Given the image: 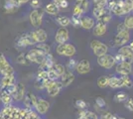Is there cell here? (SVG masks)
<instances>
[{"instance_id":"34","label":"cell","mask_w":133,"mask_h":119,"mask_svg":"<svg viewBox=\"0 0 133 119\" xmlns=\"http://www.w3.org/2000/svg\"><path fill=\"white\" fill-rule=\"evenodd\" d=\"M108 79H109V76H105V75H103V76H99L98 79H97V81H96V83H97V86L99 87V88H105L108 86Z\"/></svg>"},{"instance_id":"48","label":"cell","mask_w":133,"mask_h":119,"mask_svg":"<svg viewBox=\"0 0 133 119\" xmlns=\"http://www.w3.org/2000/svg\"><path fill=\"white\" fill-rule=\"evenodd\" d=\"M30 6L33 9H40L41 6H42V2H41V0H31L30 1Z\"/></svg>"},{"instance_id":"24","label":"cell","mask_w":133,"mask_h":119,"mask_svg":"<svg viewBox=\"0 0 133 119\" xmlns=\"http://www.w3.org/2000/svg\"><path fill=\"white\" fill-rule=\"evenodd\" d=\"M16 83V78L15 75H8V76H2L0 79V88H6L9 85Z\"/></svg>"},{"instance_id":"31","label":"cell","mask_w":133,"mask_h":119,"mask_svg":"<svg viewBox=\"0 0 133 119\" xmlns=\"http://www.w3.org/2000/svg\"><path fill=\"white\" fill-rule=\"evenodd\" d=\"M75 5H77L78 7H79L83 12H84V14L87 13V12L89 11V0H76V4Z\"/></svg>"},{"instance_id":"45","label":"cell","mask_w":133,"mask_h":119,"mask_svg":"<svg viewBox=\"0 0 133 119\" xmlns=\"http://www.w3.org/2000/svg\"><path fill=\"white\" fill-rule=\"evenodd\" d=\"M53 2L57 4V5L59 6V8L60 9H66V7L69 6V2H68V0H53Z\"/></svg>"},{"instance_id":"14","label":"cell","mask_w":133,"mask_h":119,"mask_svg":"<svg viewBox=\"0 0 133 119\" xmlns=\"http://www.w3.org/2000/svg\"><path fill=\"white\" fill-rule=\"evenodd\" d=\"M70 40V32L66 27H61L57 30L55 35V41L58 44H65Z\"/></svg>"},{"instance_id":"36","label":"cell","mask_w":133,"mask_h":119,"mask_svg":"<svg viewBox=\"0 0 133 119\" xmlns=\"http://www.w3.org/2000/svg\"><path fill=\"white\" fill-rule=\"evenodd\" d=\"M123 25L127 30H132L133 29V15H126V17L123 20Z\"/></svg>"},{"instance_id":"53","label":"cell","mask_w":133,"mask_h":119,"mask_svg":"<svg viewBox=\"0 0 133 119\" xmlns=\"http://www.w3.org/2000/svg\"><path fill=\"white\" fill-rule=\"evenodd\" d=\"M114 119H126V118L121 117V116H116V115H114Z\"/></svg>"},{"instance_id":"3","label":"cell","mask_w":133,"mask_h":119,"mask_svg":"<svg viewBox=\"0 0 133 119\" xmlns=\"http://www.w3.org/2000/svg\"><path fill=\"white\" fill-rule=\"evenodd\" d=\"M43 85H44V88L46 92H47V94L51 97H56L57 95H59L62 88L64 87L60 80L47 79V80L43 81Z\"/></svg>"},{"instance_id":"27","label":"cell","mask_w":133,"mask_h":119,"mask_svg":"<svg viewBox=\"0 0 133 119\" xmlns=\"http://www.w3.org/2000/svg\"><path fill=\"white\" fill-rule=\"evenodd\" d=\"M119 79H120V87H126V88L133 87V81L129 75H120Z\"/></svg>"},{"instance_id":"8","label":"cell","mask_w":133,"mask_h":119,"mask_svg":"<svg viewBox=\"0 0 133 119\" xmlns=\"http://www.w3.org/2000/svg\"><path fill=\"white\" fill-rule=\"evenodd\" d=\"M44 12L40 9H33L29 14V21L30 24L34 28H40L43 24V19H44Z\"/></svg>"},{"instance_id":"42","label":"cell","mask_w":133,"mask_h":119,"mask_svg":"<svg viewBox=\"0 0 133 119\" xmlns=\"http://www.w3.org/2000/svg\"><path fill=\"white\" fill-rule=\"evenodd\" d=\"M83 17V16H82ZM79 16H76V15H72V18H71V24L75 28H78V27H81V18Z\"/></svg>"},{"instance_id":"46","label":"cell","mask_w":133,"mask_h":119,"mask_svg":"<svg viewBox=\"0 0 133 119\" xmlns=\"http://www.w3.org/2000/svg\"><path fill=\"white\" fill-rule=\"evenodd\" d=\"M108 0H92L94 7H106Z\"/></svg>"},{"instance_id":"59","label":"cell","mask_w":133,"mask_h":119,"mask_svg":"<svg viewBox=\"0 0 133 119\" xmlns=\"http://www.w3.org/2000/svg\"></svg>"},{"instance_id":"51","label":"cell","mask_w":133,"mask_h":119,"mask_svg":"<svg viewBox=\"0 0 133 119\" xmlns=\"http://www.w3.org/2000/svg\"><path fill=\"white\" fill-rule=\"evenodd\" d=\"M99 119H114V115L111 114L110 112H105L100 116Z\"/></svg>"},{"instance_id":"57","label":"cell","mask_w":133,"mask_h":119,"mask_svg":"<svg viewBox=\"0 0 133 119\" xmlns=\"http://www.w3.org/2000/svg\"><path fill=\"white\" fill-rule=\"evenodd\" d=\"M0 103H1V101H0Z\"/></svg>"},{"instance_id":"39","label":"cell","mask_w":133,"mask_h":119,"mask_svg":"<svg viewBox=\"0 0 133 119\" xmlns=\"http://www.w3.org/2000/svg\"><path fill=\"white\" fill-rule=\"evenodd\" d=\"M16 62L19 64V65H24V66H27L30 64L29 60L26 57V54H20L16 59Z\"/></svg>"},{"instance_id":"13","label":"cell","mask_w":133,"mask_h":119,"mask_svg":"<svg viewBox=\"0 0 133 119\" xmlns=\"http://www.w3.org/2000/svg\"><path fill=\"white\" fill-rule=\"evenodd\" d=\"M30 33H31V35H32L33 39L35 40L36 44L46 43V42H47V40H48V38H49L48 33L45 31L44 29H42V28L35 29V30H33V31H31Z\"/></svg>"},{"instance_id":"17","label":"cell","mask_w":133,"mask_h":119,"mask_svg":"<svg viewBox=\"0 0 133 119\" xmlns=\"http://www.w3.org/2000/svg\"><path fill=\"white\" fill-rule=\"evenodd\" d=\"M26 95V88H25V85L21 83V82H18L16 86V90L14 92V94L12 95L13 97V100H15L17 102H21L23 101L24 97Z\"/></svg>"},{"instance_id":"52","label":"cell","mask_w":133,"mask_h":119,"mask_svg":"<svg viewBox=\"0 0 133 119\" xmlns=\"http://www.w3.org/2000/svg\"><path fill=\"white\" fill-rule=\"evenodd\" d=\"M128 47H129V48H130V49H131V50L133 51V40L129 42V45H128Z\"/></svg>"},{"instance_id":"30","label":"cell","mask_w":133,"mask_h":119,"mask_svg":"<svg viewBox=\"0 0 133 119\" xmlns=\"http://www.w3.org/2000/svg\"><path fill=\"white\" fill-rule=\"evenodd\" d=\"M78 116H83V117L87 119H99L98 116H97V114L95 113V112L90 111V110H87V109L81 110L79 113H78Z\"/></svg>"},{"instance_id":"25","label":"cell","mask_w":133,"mask_h":119,"mask_svg":"<svg viewBox=\"0 0 133 119\" xmlns=\"http://www.w3.org/2000/svg\"><path fill=\"white\" fill-rule=\"evenodd\" d=\"M44 11L47 14L51 15V16H57L59 14V12H60V8L54 2H51V3H48L47 5L45 6Z\"/></svg>"},{"instance_id":"9","label":"cell","mask_w":133,"mask_h":119,"mask_svg":"<svg viewBox=\"0 0 133 119\" xmlns=\"http://www.w3.org/2000/svg\"><path fill=\"white\" fill-rule=\"evenodd\" d=\"M89 47H90V50L92 51V53H94L96 57H100V56L105 55V54H107L108 50H109L108 46L106 45V44H104L103 42L98 41V40L91 41Z\"/></svg>"},{"instance_id":"33","label":"cell","mask_w":133,"mask_h":119,"mask_svg":"<svg viewBox=\"0 0 133 119\" xmlns=\"http://www.w3.org/2000/svg\"><path fill=\"white\" fill-rule=\"evenodd\" d=\"M48 79V72L46 69H43V68H39L38 73L36 74V80L38 81H45Z\"/></svg>"},{"instance_id":"1","label":"cell","mask_w":133,"mask_h":119,"mask_svg":"<svg viewBox=\"0 0 133 119\" xmlns=\"http://www.w3.org/2000/svg\"><path fill=\"white\" fill-rule=\"evenodd\" d=\"M91 14L96 22L108 24L112 20V14L106 7H94V9L91 10Z\"/></svg>"},{"instance_id":"54","label":"cell","mask_w":133,"mask_h":119,"mask_svg":"<svg viewBox=\"0 0 133 119\" xmlns=\"http://www.w3.org/2000/svg\"><path fill=\"white\" fill-rule=\"evenodd\" d=\"M77 119H87V118H84V117H83V116H78Z\"/></svg>"},{"instance_id":"43","label":"cell","mask_w":133,"mask_h":119,"mask_svg":"<svg viewBox=\"0 0 133 119\" xmlns=\"http://www.w3.org/2000/svg\"><path fill=\"white\" fill-rule=\"evenodd\" d=\"M36 47L40 49L41 51H43L46 54V55H48V54H50L51 52V49H50V46L48 45V44H45V43H42V44H37Z\"/></svg>"},{"instance_id":"29","label":"cell","mask_w":133,"mask_h":119,"mask_svg":"<svg viewBox=\"0 0 133 119\" xmlns=\"http://www.w3.org/2000/svg\"><path fill=\"white\" fill-rule=\"evenodd\" d=\"M108 86L111 87V88H113V89L121 88L120 87V79H119V76H117V75H111V76H109Z\"/></svg>"},{"instance_id":"41","label":"cell","mask_w":133,"mask_h":119,"mask_svg":"<svg viewBox=\"0 0 133 119\" xmlns=\"http://www.w3.org/2000/svg\"><path fill=\"white\" fill-rule=\"evenodd\" d=\"M75 106L78 109H79V110H84L88 107V103H87V101H84L83 99H78L75 102Z\"/></svg>"},{"instance_id":"38","label":"cell","mask_w":133,"mask_h":119,"mask_svg":"<svg viewBox=\"0 0 133 119\" xmlns=\"http://www.w3.org/2000/svg\"><path fill=\"white\" fill-rule=\"evenodd\" d=\"M47 72H48V79H50V80H59V79H61V76L57 74V72L54 68H50Z\"/></svg>"},{"instance_id":"10","label":"cell","mask_w":133,"mask_h":119,"mask_svg":"<svg viewBox=\"0 0 133 119\" xmlns=\"http://www.w3.org/2000/svg\"><path fill=\"white\" fill-rule=\"evenodd\" d=\"M97 64L100 68H104V69H111L116 66V61L113 55L105 54L103 56L97 57Z\"/></svg>"},{"instance_id":"47","label":"cell","mask_w":133,"mask_h":119,"mask_svg":"<svg viewBox=\"0 0 133 119\" xmlns=\"http://www.w3.org/2000/svg\"><path fill=\"white\" fill-rule=\"evenodd\" d=\"M72 15H76V16H79V17H82L84 15V12L79 8L78 7L77 5L74 6V9H72Z\"/></svg>"},{"instance_id":"40","label":"cell","mask_w":133,"mask_h":119,"mask_svg":"<svg viewBox=\"0 0 133 119\" xmlns=\"http://www.w3.org/2000/svg\"><path fill=\"white\" fill-rule=\"evenodd\" d=\"M53 68L57 72V74H59L60 76H62L63 74H65V72L66 71V67H65L64 65H62V64H56L55 66L53 67Z\"/></svg>"},{"instance_id":"26","label":"cell","mask_w":133,"mask_h":119,"mask_svg":"<svg viewBox=\"0 0 133 119\" xmlns=\"http://www.w3.org/2000/svg\"><path fill=\"white\" fill-rule=\"evenodd\" d=\"M55 21L57 24L60 25V27H68L71 25V18L68 16H64V15H60L55 18Z\"/></svg>"},{"instance_id":"12","label":"cell","mask_w":133,"mask_h":119,"mask_svg":"<svg viewBox=\"0 0 133 119\" xmlns=\"http://www.w3.org/2000/svg\"><path fill=\"white\" fill-rule=\"evenodd\" d=\"M50 109V102L42 97H38L36 104L34 106V110L39 115H45Z\"/></svg>"},{"instance_id":"50","label":"cell","mask_w":133,"mask_h":119,"mask_svg":"<svg viewBox=\"0 0 133 119\" xmlns=\"http://www.w3.org/2000/svg\"><path fill=\"white\" fill-rule=\"evenodd\" d=\"M124 106L129 111H133V98H128L126 101H124Z\"/></svg>"},{"instance_id":"28","label":"cell","mask_w":133,"mask_h":119,"mask_svg":"<svg viewBox=\"0 0 133 119\" xmlns=\"http://www.w3.org/2000/svg\"><path fill=\"white\" fill-rule=\"evenodd\" d=\"M122 9L124 15H129L133 11V0H123Z\"/></svg>"},{"instance_id":"37","label":"cell","mask_w":133,"mask_h":119,"mask_svg":"<svg viewBox=\"0 0 133 119\" xmlns=\"http://www.w3.org/2000/svg\"><path fill=\"white\" fill-rule=\"evenodd\" d=\"M4 9H5V11L7 12V13H14L18 8H17L16 6L14 5L13 3H12L11 1H9V0H5V3H4Z\"/></svg>"},{"instance_id":"55","label":"cell","mask_w":133,"mask_h":119,"mask_svg":"<svg viewBox=\"0 0 133 119\" xmlns=\"http://www.w3.org/2000/svg\"><path fill=\"white\" fill-rule=\"evenodd\" d=\"M132 74H133V71H132Z\"/></svg>"},{"instance_id":"58","label":"cell","mask_w":133,"mask_h":119,"mask_svg":"<svg viewBox=\"0 0 133 119\" xmlns=\"http://www.w3.org/2000/svg\"><path fill=\"white\" fill-rule=\"evenodd\" d=\"M132 13H133V11H132Z\"/></svg>"},{"instance_id":"20","label":"cell","mask_w":133,"mask_h":119,"mask_svg":"<svg viewBox=\"0 0 133 119\" xmlns=\"http://www.w3.org/2000/svg\"><path fill=\"white\" fill-rule=\"evenodd\" d=\"M56 64V60L55 58L53 57V55L52 54H48V55H46V57L45 59L43 60V62L40 64V68H43V69H46V71H48V69H50V68H53V67L55 66Z\"/></svg>"},{"instance_id":"56","label":"cell","mask_w":133,"mask_h":119,"mask_svg":"<svg viewBox=\"0 0 133 119\" xmlns=\"http://www.w3.org/2000/svg\"><path fill=\"white\" fill-rule=\"evenodd\" d=\"M132 114H133V111H132Z\"/></svg>"},{"instance_id":"5","label":"cell","mask_w":133,"mask_h":119,"mask_svg":"<svg viewBox=\"0 0 133 119\" xmlns=\"http://www.w3.org/2000/svg\"><path fill=\"white\" fill-rule=\"evenodd\" d=\"M129 41H130V32L127 29H124L122 31L116 32V35L113 38V45L114 47L120 48L128 44Z\"/></svg>"},{"instance_id":"19","label":"cell","mask_w":133,"mask_h":119,"mask_svg":"<svg viewBox=\"0 0 133 119\" xmlns=\"http://www.w3.org/2000/svg\"><path fill=\"white\" fill-rule=\"evenodd\" d=\"M91 69V66L90 62L88 60H82L78 62V66L76 68V72L78 74H89Z\"/></svg>"},{"instance_id":"23","label":"cell","mask_w":133,"mask_h":119,"mask_svg":"<svg viewBox=\"0 0 133 119\" xmlns=\"http://www.w3.org/2000/svg\"><path fill=\"white\" fill-rule=\"evenodd\" d=\"M0 101L2 102V104L4 106L11 105L12 101H13L12 95L6 90L5 88H0Z\"/></svg>"},{"instance_id":"11","label":"cell","mask_w":133,"mask_h":119,"mask_svg":"<svg viewBox=\"0 0 133 119\" xmlns=\"http://www.w3.org/2000/svg\"><path fill=\"white\" fill-rule=\"evenodd\" d=\"M35 45H37V44H36V42L33 39L30 32L20 35L15 42V46L17 48H27V47H31V46Z\"/></svg>"},{"instance_id":"22","label":"cell","mask_w":133,"mask_h":119,"mask_svg":"<svg viewBox=\"0 0 133 119\" xmlns=\"http://www.w3.org/2000/svg\"><path fill=\"white\" fill-rule=\"evenodd\" d=\"M107 32V24L102 22H96L92 29V33L95 37H103Z\"/></svg>"},{"instance_id":"15","label":"cell","mask_w":133,"mask_h":119,"mask_svg":"<svg viewBox=\"0 0 133 119\" xmlns=\"http://www.w3.org/2000/svg\"><path fill=\"white\" fill-rule=\"evenodd\" d=\"M132 64H129V62H122L116 64V66H115V72L119 75H129L132 74Z\"/></svg>"},{"instance_id":"16","label":"cell","mask_w":133,"mask_h":119,"mask_svg":"<svg viewBox=\"0 0 133 119\" xmlns=\"http://www.w3.org/2000/svg\"><path fill=\"white\" fill-rule=\"evenodd\" d=\"M96 24V21L94 17H90L88 15H83V17L81 18V28H83V30H91L94 29V27Z\"/></svg>"},{"instance_id":"2","label":"cell","mask_w":133,"mask_h":119,"mask_svg":"<svg viewBox=\"0 0 133 119\" xmlns=\"http://www.w3.org/2000/svg\"><path fill=\"white\" fill-rule=\"evenodd\" d=\"M114 58H115L116 64L122 62L133 64V51L127 45H125L118 49L117 53L114 55Z\"/></svg>"},{"instance_id":"49","label":"cell","mask_w":133,"mask_h":119,"mask_svg":"<svg viewBox=\"0 0 133 119\" xmlns=\"http://www.w3.org/2000/svg\"><path fill=\"white\" fill-rule=\"evenodd\" d=\"M9 1H11L17 8H19L20 6H22V5H24V4L28 3V2H30L31 0H9Z\"/></svg>"},{"instance_id":"35","label":"cell","mask_w":133,"mask_h":119,"mask_svg":"<svg viewBox=\"0 0 133 119\" xmlns=\"http://www.w3.org/2000/svg\"><path fill=\"white\" fill-rule=\"evenodd\" d=\"M78 61L76 60V59H72L71 58L70 60H68V62L66 64V68L68 71H71V72H74V71H76V68H77V66H78Z\"/></svg>"},{"instance_id":"4","label":"cell","mask_w":133,"mask_h":119,"mask_svg":"<svg viewBox=\"0 0 133 119\" xmlns=\"http://www.w3.org/2000/svg\"><path fill=\"white\" fill-rule=\"evenodd\" d=\"M56 52L60 56L72 58L76 55L77 49L71 43H65V44H58L57 48H56Z\"/></svg>"},{"instance_id":"7","label":"cell","mask_w":133,"mask_h":119,"mask_svg":"<svg viewBox=\"0 0 133 119\" xmlns=\"http://www.w3.org/2000/svg\"><path fill=\"white\" fill-rule=\"evenodd\" d=\"M0 74L2 76L15 75V71L3 53H0Z\"/></svg>"},{"instance_id":"18","label":"cell","mask_w":133,"mask_h":119,"mask_svg":"<svg viewBox=\"0 0 133 119\" xmlns=\"http://www.w3.org/2000/svg\"><path fill=\"white\" fill-rule=\"evenodd\" d=\"M37 98L38 96H36L34 93L32 92H26V95L23 99V104L25 108H28V109H34V106L36 104V101H37Z\"/></svg>"},{"instance_id":"21","label":"cell","mask_w":133,"mask_h":119,"mask_svg":"<svg viewBox=\"0 0 133 119\" xmlns=\"http://www.w3.org/2000/svg\"><path fill=\"white\" fill-rule=\"evenodd\" d=\"M75 79H76V76H75L74 73L66 69V72H65V74L61 76L60 81H61V83L63 85L64 87H66V86L72 85V82H74V80H75Z\"/></svg>"},{"instance_id":"6","label":"cell","mask_w":133,"mask_h":119,"mask_svg":"<svg viewBox=\"0 0 133 119\" xmlns=\"http://www.w3.org/2000/svg\"><path fill=\"white\" fill-rule=\"evenodd\" d=\"M26 57L29 60L30 62H34V64H37L40 65L41 62H43V60L46 57V54L43 51H41L40 49H38L37 47L30 49L29 51L26 53Z\"/></svg>"},{"instance_id":"32","label":"cell","mask_w":133,"mask_h":119,"mask_svg":"<svg viewBox=\"0 0 133 119\" xmlns=\"http://www.w3.org/2000/svg\"><path fill=\"white\" fill-rule=\"evenodd\" d=\"M128 98V95L126 92H124V91H118L117 93H115V95L113 97V99H114V101L115 102H124L126 101Z\"/></svg>"},{"instance_id":"44","label":"cell","mask_w":133,"mask_h":119,"mask_svg":"<svg viewBox=\"0 0 133 119\" xmlns=\"http://www.w3.org/2000/svg\"><path fill=\"white\" fill-rule=\"evenodd\" d=\"M95 105H96V107L99 108V109H103V108L106 107V101L102 97H97L95 99Z\"/></svg>"}]
</instances>
